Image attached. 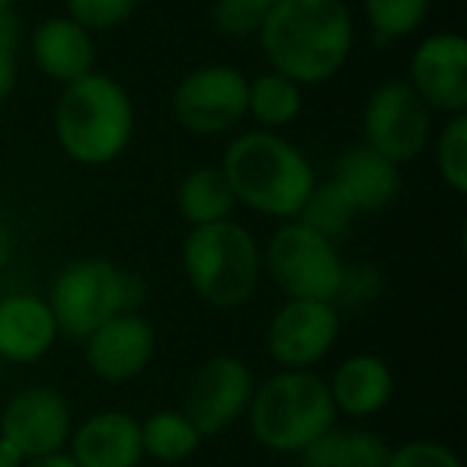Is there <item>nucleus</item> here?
I'll return each mask as SVG.
<instances>
[{
  "label": "nucleus",
  "mask_w": 467,
  "mask_h": 467,
  "mask_svg": "<svg viewBox=\"0 0 467 467\" xmlns=\"http://www.w3.org/2000/svg\"><path fill=\"white\" fill-rule=\"evenodd\" d=\"M256 39L269 71L320 87L343 74L356 48V16L346 0H279Z\"/></svg>",
  "instance_id": "1"
},
{
  "label": "nucleus",
  "mask_w": 467,
  "mask_h": 467,
  "mask_svg": "<svg viewBox=\"0 0 467 467\" xmlns=\"http://www.w3.org/2000/svg\"><path fill=\"white\" fill-rule=\"evenodd\" d=\"M218 167L237 205L275 221L298 218L317 186L307 154L282 131H241L227 144Z\"/></svg>",
  "instance_id": "2"
},
{
  "label": "nucleus",
  "mask_w": 467,
  "mask_h": 467,
  "mask_svg": "<svg viewBox=\"0 0 467 467\" xmlns=\"http://www.w3.org/2000/svg\"><path fill=\"white\" fill-rule=\"evenodd\" d=\"M135 99L109 74L90 71L61 87L52 112L55 141L80 167H109L135 138Z\"/></svg>",
  "instance_id": "3"
},
{
  "label": "nucleus",
  "mask_w": 467,
  "mask_h": 467,
  "mask_svg": "<svg viewBox=\"0 0 467 467\" xmlns=\"http://www.w3.org/2000/svg\"><path fill=\"white\" fill-rule=\"evenodd\" d=\"M180 263L195 298L214 311H237L260 288L263 247L250 227L234 218L205 227H189Z\"/></svg>",
  "instance_id": "4"
},
{
  "label": "nucleus",
  "mask_w": 467,
  "mask_h": 467,
  "mask_svg": "<svg viewBox=\"0 0 467 467\" xmlns=\"http://www.w3.org/2000/svg\"><path fill=\"white\" fill-rule=\"evenodd\" d=\"M337 416L330 388L314 371H275L256 384L247 407L254 439L275 454H301L337 426Z\"/></svg>",
  "instance_id": "5"
},
{
  "label": "nucleus",
  "mask_w": 467,
  "mask_h": 467,
  "mask_svg": "<svg viewBox=\"0 0 467 467\" xmlns=\"http://www.w3.org/2000/svg\"><path fill=\"white\" fill-rule=\"evenodd\" d=\"M144 279L116 266L106 256H84L67 263L52 282L46 301L55 314L58 333L84 343L97 327L116 314L138 311L144 305Z\"/></svg>",
  "instance_id": "6"
},
{
  "label": "nucleus",
  "mask_w": 467,
  "mask_h": 467,
  "mask_svg": "<svg viewBox=\"0 0 467 467\" xmlns=\"http://www.w3.org/2000/svg\"><path fill=\"white\" fill-rule=\"evenodd\" d=\"M263 269L285 298L337 305L346 263L339 260L337 244L327 241L324 234L301 221H282L263 247Z\"/></svg>",
  "instance_id": "7"
},
{
  "label": "nucleus",
  "mask_w": 467,
  "mask_h": 467,
  "mask_svg": "<svg viewBox=\"0 0 467 467\" xmlns=\"http://www.w3.org/2000/svg\"><path fill=\"white\" fill-rule=\"evenodd\" d=\"M250 78L234 65H199L170 93V112L189 135H227L247 119Z\"/></svg>",
  "instance_id": "8"
},
{
  "label": "nucleus",
  "mask_w": 467,
  "mask_h": 467,
  "mask_svg": "<svg viewBox=\"0 0 467 467\" xmlns=\"http://www.w3.org/2000/svg\"><path fill=\"white\" fill-rule=\"evenodd\" d=\"M362 135L375 154L403 167L432 141V112L407 80H384L365 99Z\"/></svg>",
  "instance_id": "9"
},
{
  "label": "nucleus",
  "mask_w": 467,
  "mask_h": 467,
  "mask_svg": "<svg viewBox=\"0 0 467 467\" xmlns=\"http://www.w3.org/2000/svg\"><path fill=\"white\" fill-rule=\"evenodd\" d=\"M254 390L256 378L250 365L231 352H218L192 371L182 397V413L199 429L202 439L221 435L241 416H247Z\"/></svg>",
  "instance_id": "10"
},
{
  "label": "nucleus",
  "mask_w": 467,
  "mask_h": 467,
  "mask_svg": "<svg viewBox=\"0 0 467 467\" xmlns=\"http://www.w3.org/2000/svg\"><path fill=\"white\" fill-rule=\"evenodd\" d=\"M339 339V307L330 301H295L273 314L266 327V349L285 371H311L330 356Z\"/></svg>",
  "instance_id": "11"
},
{
  "label": "nucleus",
  "mask_w": 467,
  "mask_h": 467,
  "mask_svg": "<svg viewBox=\"0 0 467 467\" xmlns=\"http://www.w3.org/2000/svg\"><path fill=\"white\" fill-rule=\"evenodd\" d=\"M74 432L71 403L55 388H23L0 413V435L26 461L61 454Z\"/></svg>",
  "instance_id": "12"
},
{
  "label": "nucleus",
  "mask_w": 467,
  "mask_h": 467,
  "mask_svg": "<svg viewBox=\"0 0 467 467\" xmlns=\"http://www.w3.org/2000/svg\"><path fill=\"white\" fill-rule=\"evenodd\" d=\"M410 87L429 112L461 116L467 112V39L454 29H441L416 42L410 55Z\"/></svg>",
  "instance_id": "13"
},
{
  "label": "nucleus",
  "mask_w": 467,
  "mask_h": 467,
  "mask_svg": "<svg viewBox=\"0 0 467 467\" xmlns=\"http://www.w3.org/2000/svg\"><path fill=\"white\" fill-rule=\"evenodd\" d=\"M157 352V330L141 311H125L106 320L84 339L87 365L109 384H125L150 365Z\"/></svg>",
  "instance_id": "14"
},
{
  "label": "nucleus",
  "mask_w": 467,
  "mask_h": 467,
  "mask_svg": "<svg viewBox=\"0 0 467 467\" xmlns=\"http://www.w3.org/2000/svg\"><path fill=\"white\" fill-rule=\"evenodd\" d=\"M67 458L78 467H138L144 458L141 420L125 410H103L74 426Z\"/></svg>",
  "instance_id": "15"
},
{
  "label": "nucleus",
  "mask_w": 467,
  "mask_h": 467,
  "mask_svg": "<svg viewBox=\"0 0 467 467\" xmlns=\"http://www.w3.org/2000/svg\"><path fill=\"white\" fill-rule=\"evenodd\" d=\"M58 324L46 298L14 292L0 298V358L16 365L39 362L58 343Z\"/></svg>",
  "instance_id": "16"
},
{
  "label": "nucleus",
  "mask_w": 467,
  "mask_h": 467,
  "mask_svg": "<svg viewBox=\"0 0 467 467\" xmlns=\"http://www.w3.org/2000/svg\"><path fill=\"white\" fill-rule=\"evenodd\" d=\"M33 61L52 84L67 87L87 78L97 65V46L87 29L67 16H46L33 29Z\"/></svg>",
  "instance_id": "17"
},
{
  "label": "nucleus",
  "mask_w": 467,
  "mask_h": 467,
  "mask_svg": "<svg viewBox=\"0 0 467 467\" xmlns=\"http://www.w3.org/2000/svg\"><path fill=\"white\" fill-rule=\"evenodd\" d=\"M327 388H330L337 413L349 420H368L381 413L394 397V371L375 352H356L337 365Z\"/></svg>",
  "instance_id": "18"
},
{
  "label": "nucleus",
  "mask_w": 467,
  "mask_h": 467,
  "mask_svg": "<svg viewBox=\"0 0 467 467\" xmlns=\"http://www.w3.org/2000/svg\"><path fill=\"white\" fill-rule=\"evenodd\" d=\"M330 182L346 195L356 214L362 212H381L400 192V167L384 161L381 154L368 148V144H356L339 161L333 163Z\"/></svg>",
  "instance_id": "19"
},
{
  "label": "nucleus",
  "mask_w": 467,
  "mask_h": 467,
  "mask_svg": "<svg viewBox=\"0 0 467 467\" xmlns=\"http://www.w3.org/2000/svg\"><path fill=\"white\" fill-rule=\"evenodd\" d=\"M390 445L368 429H327L298 454L301 467H384Z\"/></svg>",
  "instance_id": "20"
},
{
  "label": "nucleus",
  "mask_w": 467,
  "mask_h": 467,
  "mask_svg": "<svg viewBox=\"0 0 467 467\" xmlns=\"http://www.w3.org/2000/svg\"><path fill=\"white\" fill-rule=\"evenodd\" d=\"M173 202H176V214L189 227H205L214 224V221H227L234 205H237L221 167H212V163L189 170L180 180V186H176Z\"/></svg>",
  "instance_id": "21"
},
{
  "label": "nucleus",
  "mask_w": 467,
  "mask_h": 467,
  "mask_svg": "<svg viewBox=\"0 0 467 467\" xmlns=\"http://www.w3.org/2000/svg\"><path fill=\"white\" fill-rule=\"evenodd\" d=\"M301 109H305V87L282 74L266 71L247 84V119H254L256 129L282 131L301 116Z\"/></svg>",
  "instance_id": "22"
},
{
  "label": "nucleus",
  "mask_w": 467,
  "mask_h": 467,
  "mask_svg": "<svg viewBox=\"0 0 467 467\" xmlns=\"http://www.w3.org/2000/svg\"><path fill=\"white\" fill-rule=\"evenodd\" d=\"M202 445L199 429L189 422L182 410H157L148 420H141V448L148 458L161 464H180L192 458Z\"/></svg>",
  "instance_id": "23"
},
{
  "label": "nucleus",
  "mask_w": 467,
  "mask_h": 467,
  "mask_svg": "<svg viewBox=\"0 0 467 467\" xmlns=\"http://www.w3.org/2000/svg\"><path fill=\"white\" fill-rule=\"evenodd\" d=\"M362 7L378 42H400L422 29L432 0H362Z\"/></svg>",
  "instance_id": "24"
},
{
  "label": "nucleus",
  "mask_w": 467,
  "mask_h": 467,
  "mask_svg": "<svg viewBox=\"0 0 467 467\" xmlns=\"http://www.w3.org/2000/svg\"><path fill=\"white\" fill-rule=\"evenodd\" d=\"M295 221H301L305 227L324 234L327 241L337 244L339 237L349 231L352 221H356V208H352L349 202H346V195L327 180L314 186V192L307 195L305 208H301V214Z\"/></svg>",
  "instance_id": "25"
},
{
  "label": "nucleus",
  "mask_w": 467,
  "mask_h": 467,
  "mask_svg": "<svg viewBox=\"0 0 467 467\" xmlns=\"http://www.w3.org/2000/svg\"><path fill=\"white\" fill-rule=\"evenodd\" d=\"M435 170L454 195L467 192V112L448 116L435 138Z\"/></svg>",
  "instance_id": "26"
},
{
  "label": "nucleus",
  "mask_w": 467,
  "mask_h": 467,
  "mask_svg": "<svg viewBox=\"0 0 467 467\" xmlns=\"http://www.w3.org/2000/svg\"><path fill=\"white\" fill-rule=\"evenodd\" d=\"M273 0H214L212 23L227 39H250L266 23Z\"/></svg>",
  "instance_id": "27"
},
{
  "label": "nucleus",
  "mask_w": 467,
  "mask_h": 467,
  "mask_svg": "<svg viewBox=\"0 0 467 467\" xmlns=\"http://www.w3.org/2000/svg\"><path fill=\"white\" fill-rule=\"evenodd\" d=\"M141 0H65V16L87 33H109L135 16Z\"/></svg>",
  "instance_id": "28"
},
{
  "label": "nucleus",
  "mask_w": 467,
  "mask_h": 467,
  "mask_svg": "<svg viewBox=\"0 0 467 467\" xmlns=\"http://www.w3.org/2000/svg\"><path fill=\"white\" fill-rule=\"evenodd\" d=\"M384 467H464L461 458L441 441H403V445L390 448Z\"/></svg>",
  "instance_id": "29"
},
{
  "label": "nucleus",
  "mask_w": 467,
  "mask_h": 467,
  "mask_svg": "<svg viewBox=\"0 0 467 467\" xmlns=\"http://www.w3.org/2000/svg\"><path fill=\"white\" fill-rule=\"evenodd\" d=\"M384 282H381V273L371 266H346L343 269V285H339V295L337 301L343 305H352V307H365L381 295Z\"/></svg>",
  "instance_id": "30"
},
{
  "label": "nucleus",
  "mask_w": 467,
  "mask_h": 467,
  "mask_svg": "<svg viewBox=\"0 0 467 467\" xmlns=\"http://www.w3.org/2000/svg\"><path fill=\"white\" fill-rule=\"evenodd\" d=\"M16 84H20V61H16V52L0 48V106L14 97Z\"/></svg>",
  "instance_id": "31"
},
{
  "label": "nucleus",
  "mask_w": 467,
  "mask_h": 467,
  "mask_svg": "<svg viewBox=\"0 0 467 467\" xmlns=\"http://www.w3.org/2000/svg\"><path fill=\"white\" fill-rule=\"evenodd\" d=\"M23 42V23L16 16V10H0V48L16 52Z\"/></svg>",
  "instance_id": "32"
},
{
  "label": "nucleus",
  "mask_w": 467,
  "mask_h": 467,
  "mask_svg": "<svg viewBox=\"0 0 467 467\" xmlns=\"http://www.w3.org/2000/svg\"><path fill=\"white\" fill-rule=\"evenodd\" d=\"M0 467H26V458L0 435Z\"/></svg>",
  "instance_id": "33"
},
{
  "label": "nucleus",
  "mask_w": 467,
  "mask_h": 467,
  "mask_svg": "<svg viewBox=\"0 0 467 467\" xmlns=\"http://www.w3.org/2000/svg\"><path fill=\"white\" fill-rule=\"evenodd\" d=\"M26 467H78V464L67 458V451H61V454H48V458L26 461Z\"/></svg>",
  "instance_id": "34"
},
{
  "label": "nucleus",
  "mask_w": 467,
  "mask_h": 467,
  "mask_svg": "<svg viewBox=\"0 0 467 467\" xmlns=\"http://www.w3.org/2000/svg\"><path fill=\"white\" fill-rule=\"evenodd\" d=\"M10 256H14V241H10V231H7V227H0V269L7 266Z\"/></svg>",
  "instance_id": "35"
},
{
  "label": "nucleus",
  "mask_w": 467,
  "mask_h": 467,
  "mask_svg": "<svg viewBox=\"0 0 467 467\" xmlns=\"http://www.w3.org/2000/svg\"><path fill=\"white\" fill-rule=\"evenodd\" d=\"M16 0H0V10H14Z\"/></svg>",
  "instance_id": "36"
},
{
  "label": "nucleus",
  "mask_w": 467,
  "mask_h": 467,
  "mask_svg": "<svg viewBox=\"0 0 467 467\" xmlns=\"http://www.w3.org/2000/svg\"><path fill=\"white\" fill-rule=\"evenodd\" d=\"M0 227H4V218H0Z\"/></svg>",
  "instance_id": "37"
},
{
  "label": "nucleus",
  "mask_w": 467,
  "mask_h": 467,
  "mask_svg": "<svg viewBox=\"0 0 467 467\" xmlns=\"http://www.w3.org/2000/svg\"><path fill=\"white\" fill-rule=\"evenodd\" d=\"M273 4H279V0H273Z\"/></svg>",
  "instance_id": "38"
}]
</instances>
